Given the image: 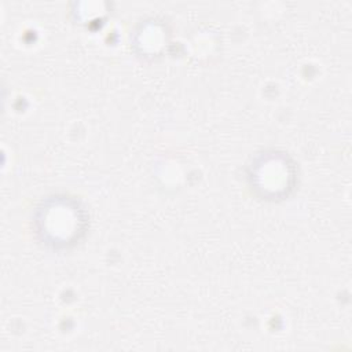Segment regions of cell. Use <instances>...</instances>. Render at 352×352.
<instances>
[{
  "label": "cell",
  "instance_id": "obj_1",
  "mask_svg": "<svg viewBox=\"0 0 352 352\" xmlns=\"http://www.w3.org/2000/svg\"><path fill=\"white\" fill-rule=\"evenodd\" d=\"M45 212L40 213V232L55 246L69 245L74 238H78L84 224L82 209L73 199H55L44 206Z\"/></svg>",
  "mask_w": 352,
  "mask_h": 352
}]
</instances>
